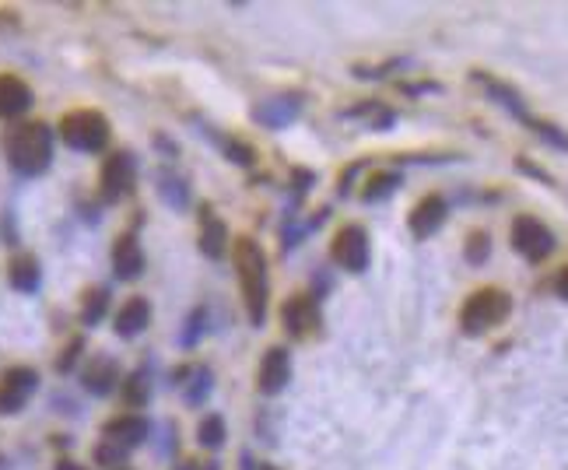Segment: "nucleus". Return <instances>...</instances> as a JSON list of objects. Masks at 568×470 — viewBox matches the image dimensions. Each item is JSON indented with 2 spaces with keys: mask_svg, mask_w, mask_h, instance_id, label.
Returning <instances> with one entry per match:
<instances>
[{
  "mask_svg": "<svg viewBox=\"0 0 568 470\" xmlns=\"http://www.w3.org/2000/svg\"><path fill=\"white\" fill-rule=\"evenodd\" d=\"M235 271H239V288H242L249 323L264 327V320H267V257L257 239L235 243Z\"/></svg>",
  "mask_w": 568,
  "mask_h": 470,
  "instance_id": "nucleus-1",
  "label": "nucleus"
},
{
  "mask_svg": "<svg viewBox=\"0 0 568 470\" xmlns=\"http://www.w3.org/2000/svg\"><path fill=\"white\" fill-rule=\"evenodd\" d=\"M4 151H7V162H11L21 176H39V173L50 169L53 134H50L46 123H25V127H18V130L7 134Z\"/></svg>",
  "mask_w": 568,
  "mask_h": 470,
  "instance_id": "nucleus-2",
  "label": "nucleus"
},
{
  "mask_svg": "<svg viewBox=\"0 0 568 470\" xmlns=\"http://www.w3.org/2000/svg\"><path fill=\"white\" fill-rule=\"evenodd\" d=\"M509 309H512V302H509V295L505 291H498V288H480V291H473L471 298H467V305H464V312H460V327H464V334H484V330H491L495 323H502L505 316H509Z\"/></svg>",
  "mask_w": 568,
  "mask_h": 470,
  "instance_id": "nucleus-3",
  "label": "nucleus"
},
{
  "mask_svg": "<svg viewBox=\"0 0 568 470\" xmlns=\"http://www.w3.org/2000/svg\"><path fill=\"white\" fill-rule=\"evenodd\" d=\"M60 134H64V144L74 151H102L109 144V123L102 112H92V109L67 112L60 123Z\"/></svg>",
  "mask_w": 568,
  "mask_h": 470,
  "instance_id": "nucleus-4",
  "label": "nucleus"
},
{
  "mask_svg": "<svg viewBox=\"0 0 568 470\" xmlns=\"http://www.w3.org/2000/svg\"><path fill=\"white\" fill-rule=\"evenodd\" d=\"M512 246H516L519 257L541 264V260H548L555 253V232L544 221H537L530 214H519L512 221Z\"/></svg>",
  "mask_w": 568,
  "mask_h": 470,
  "instance_id": "nucleus-5",
  "label": "nucleus"
},
{
  "mask_svg": "<svg viewBox=\"0 0 568 470\" xmlns=\"http://www.w3.org/2000/svg\"><path fill=\"white\" fill-rule=\"evenodd\" d=\"M334 264L351 271V274H362L369 271V260H372V250H369V235L362 225H344L334 239V250H330Z\"/></svg>",
  "mask_w": 568,
  "mask_h": 470,
  "instance_id": "nucleus-6",
  "label": "nucleus"
},
{
  "mask_svg": "<svg viewBox=\"0 0 568 470\" xmlns=\"http://www.w3.org/2000/svg\"><path fill=\"white\" fill-rule=\"evenodd\" d=\"M134 180H137V162H134V155H127V151L109 155L105 166H102V200L112 204V200L127 196V193L134 189Z\"/></svg>",
  "mask_w": 568,
  "mask_h": 470,
  "instance_id": "nucleus-7",
  "label": "nucleus"
},
{
  "mask_svg": "<svg viewBox=\"0 0 568 470\" xmlns=\"http://www.w3.org/2000/svg\"><path fill=\"white\" fill-rule=\"evenodd\" d=\"M281 320L291 337H309V334H316V327H319V305H316L312 295H295V298L284 302Z\"/></svg>",
  "mask_w": 568,
  "mask_h": 470,
  "instance_id": "nucleus-8",
  "label": "nucleus"
},
{
  "mask_svg": "<svg viewBox=\"0 0 568 470\" xmlns=\"http://www.w3.org/2000/svg\"><path fill=\"white\" fill-rule=\"evenodd\" d=\"M442 221H446V200L442 196H425L414 211H411V232H414V239H428V235H435L439 228H442Z\"/></svg>",
  "mask_w": 568,
  "mask_h": 470,
  "instance_id": "nucleus-9",
  "label": "nucleus"
},
{
  "mask_svg": "<svg viewBox=\"0 0 568 470\" xmlns=\"http://www.w3.org/2000/svg\"><path fill=\"white\" fill-rule=\"evenodd\" d=\"M112 271H116L119 281L141 278V271H144V253H141V243H137L134 235L116 239V246H112Z\"/></svg>",
  "mask_w": 568,
  "mask_h": 470,
  "instance_id": "nucleus-10",
  "label": "nucleus"
},
{
  "mask_svg": "<svg viewBox=\"0 0 568 470\" xmlns=\"http://www.w3.org/2000/svg\"><path fill=\"white\" fill-rule=\"evenodd\" d=\"M288 379H291V355L284 348H271L264 355V366H260V389L267 397H274L288 386Z\"/></svg>",
  "mask_w": 568,
  "mask_h": 470,
  "instance_id": "nucleus-11",
  "label": "nucleus"
},
{
  "mask_svg": "<svg viewBox=\"0 0 568 470\" xmlns=\"http://www.w3.org/2000/svg\"><path fill=\"white\" fill-rule=\"evenodd\" d=\"M298 109H302V102H298L295 95H281V98H267V102H260V105L253 109V119H257L260 127L281 130V127H288V123L298 116Z\"/></svg>",
  "mask_w": 568,
  "mask_h": 470,
  "instance_id": "nucleus-12",
  "label": "nucleus"
},
{
  "mask_svg": "<svg viewBox=\"0 0 568 470\" xmlns=\"http://www.w3.org/2000/svg\"><path fill=\"white\" fill-rule=\"evenodd\" d=\"M28 105H32V89L14 74H0V116L14 119L28 112Z\"/></svg>",
  "mask_w": 568,
  "mask_h": 470,
  "instance_id": "nucleus-13",
  "label": "nucleus"
},
{
  "mask_svg": "<svg viewBox=\"0 0 568 470\" xmlns=\"http://www.w3.org/2000/svg\"><path fill=\"white\" fill-rule=\"evenodd\" d=\"M200 250L211 257V260H221L225 250H228V228L218 214H211V207L200 211Z\"/></svg>",
  "mask_w": 568,
  "mask_h": 470,
  "instance_id": "nucleus-14",
  "label": "nucleus"
},
{
  "mask_svg": "<svg viewBox=\"0 0 568 470\" xmlns=\"http://www.w3.org/2000/svg\"><path fill=\"white\" fill-rule=\"evenodd\" d=\"M105 439L119 443L123 450H134V446H141V443L148 439V421H144L141 414H123V418H112V421L105 425Z\"/></svg>",
  "mask_w": 568,
  "mask_h": 470,
  "instance_id": "nucleus-15",
  "label": "nucleus"
},
{
  "mask_svg": "<svg viewBox=\"0 0 568 470\" xmlns=\"http://www.w3.org/2000/svg\"><path fill=\"white\" fill-rule=\"evenodd\" d=\"M151 323V305H148V298H130L119 312H116V334L119 337H137L144 327Z\"/></svg>",
  "mask_w": 568,
  "mask_h": 470,
  "instance_id": "nucleus-16",
  "label": "nucleus"
},
{
  "mask_svg": "<svg viewBox=\"0 0 568 470\" xmlns=\"http://www.w3.org/2000/svg\"><path fill=\"white\" fill-rule=\"evenodd\" d=\"M85 389L95 393V397H105L116 382H119V369H116V362L112 358H95L92 366L85 369Z\"/></svg>",
  "mask_w": 568,
  "mask_h": 470,
  "instance_id": "nucleus-17",
  "label": "nucleus"
},
{
  "mask_svg": "<svg viewBox=\"0 0 568 470\" xmlns=\"http://www.w3.org/2000/svg\"><path fill=\"white\" fill-rule=\"evenodd\" d=\"M477 81H480V85L487 89V95H491V98H495L498 105H505V109H509V112H512L516 119H523V123L530 119V112H526V105H523V98H519V95L512 92L509 85H502V81H491L487 74H477Z\"/></svg>",
  "mask_w": 568,
  "mask_h": 470,
  "instance_id": "nucleus-18",
  "label": "nucleus"
},
{
  "mask_svg": "<svg viewBox=\"0 0 568 470\" xmlns=\"http://www.w3.org/2000/svg\"><path fill=\"white\" fill-rule=\"evenodd\" d=\"M11 288H18V291H35L39 288V260L35 257H18L14 264H11Z\"/></svg>",
  "mask_w": 568,
  "mask_h": 470,
  "instance_id": "nucleus-19",
  "label": "nucleus"
},
{
  "mask_svg": "<svg viewBox=\"0 0 568 470\" xmlns=\"http://www.w3.org/2000/svg\"><path fill=\"white\" fill-rule=\"evenodd\" d=\"M225 418H218V414H207L203 421H200V428H196V439H200V446L203 450H221L225 446Z\"/></svg>",
  "mask_w": 568,
  "mask_h": 470,
  "instance_id": "nucleus-20",
  "label": "nucleus"
},
{
  "mask_svg": "<svg viewBox=\"0 0 568 470\" xmlns=\"http://www.w3.org/2000/svg\"><path fill=\"white\" fill-rule=\"evenodd\" d=\"M158 193H162V200L169 204V207H176V211H183L189 200V189L183 180H176V176H158Z\"/></svg>",
  "mask_w": 568,
  "mask_h": 470,
  "instance_id": "nucleus-21",
  "label": "nucleus"
},
{
  "mask_svg": "<svg viewBox=\"0 0 568 470\" xmlns=\"http://www.w3.org/2000/svg\"><path fill=\"white\" fill-rule=\"evenodd\" d=\"M4 386L14 389V393H21V397H28V393L39 386V373H35V369H25V366L7 369V373H4Z\"/></svg>",
  "mask_w": 568,
  "mask_h": 470,
  "instance_id": "nucleus-22",
  "label": "nucleus"
},
{
  "mask_svg": "<svg viewBox=\"0 0 568 470\" xmlns=\"http://www.w3.org/2000/svg\"><path fill=\"white\" fill-rule=\"evenodd\" d=\"M123 397H127V404H130V407H144V404H148V397H151V379H148V373H134V376L127 379Z\"/></svg>",
  "mask_w": 568,
  "mask_h": 470,
  "instance_id": "nucleus-23",
  "label": "nucleus"
},
{
  "mask_svg": "<svg viewBox=\"0 0 568 470\" xmlns=\"http://www.w3.org/2000/svg\"><path fill=\"white\" fill-rule=\"evenodd\" d=\"M105 309H109V291L105 288H95L85 295V309H81V323H98L102 316H105Z\"/></svg>",
  "mask_w": 568,
  "mask_h": 470,
  "instance_id": "nucleus-24",
  "label": "nucleus"
},
{
  "mask_svg": "<svg viewBox=\"0 0 568 470\" xmlns=\"http://www.w3.org/2000/svg\"><path fill=\"white\" fill-rule=\"evenodd\" d=\"M396 187H400V173H382V176H376L369 187L362 189V200H365V204H376L382 196H389Z\"/></svg>",
  "mask_w": 568,
  "mask_h": 470,
  "instance_id": "nucleus-25",
  "label": "nucleus"
},
{
  "mask_svg": "<svg viewBox=\"0 0 568 470\" xmlns=\"http://www.w3.org/2000/svg\"><path fill=\"white\" fill-rule=\"evenodd\" d=\"M211 386H214V376H211L207 366L193 369V382L187 386V404H203V397L211 393Z\"/></svg>",
  "mask_w": 568,
  "mask_h": 470,
  "instance_id": "nucleus-26",
  "label": "nucleus"
},
{
  "mask_svg": "<svg viewBox=\"0 0 568 470\" xmlns=\"http://www.w3.org/2000/svg\"><path fill=\"white\" fill-rule=\"evenodd\" d=\"M127 453H130V450H123V446H119V443H112V439H102V443L95 446V460H98L102 467H119Z\"/></svg>",
  "mask_w": 568,
  "mask_h": 470,
  "instance_id": "nucleus-27",
  "label": "nucleus"
},
{
  "mask_svg": "<svg viewBox=\"0 0 568 470\" xmlns=\"http://www.w3.org/2000/svg\"><path fill=\"white\" fill-rule=\"evenodd\" d=\"M526 127H533L548 144H555V148H562V151H568V134L562 130V127H555V123H541V119H526Z\"/></svg>",
  "mask_w": 568,
  "mask_h": 470,
  "instance_id": "nucleus-28",
  "label": "nucleus"
},
{
  "mask_svg": "<svg viewBox=\"0 0 568 470\" xmlns=\"http://www.w3.org/2000/svg\"><path fill=\"white\" fill-rule=\"evenodd\" d=\"M487 253H491L487 232H473L471 239H467V260H471V264H484V260H487Z\"/></svg>",
  "mask_w": 568,
  "mask_h": 470,
  "instance_id": "nucleus-29",
  "label": "nucleus"
},
{
  "mask_svg": "<svg viewBox=\"0 0 568 470\" xmlns=\"http://www.w3.org/2000/svg\"><path fill=\"white\" fill-rule=\"evenodd\" d=\"M203 320H207V312L203 309H193L187 320V330H183V344H196L200 341V334H203Z\"/></svg>",
  "mask_w": 568,
  "mask_h": 470,
  "instance_id": "nucleus-30",
  "label": "nucleus"
},
{
  "mask_svg": "<svg viewBox=\"0 0 568 470\" xmlns=\"http://www.w3.org/2000/svg\"><path fill=\"white\" fill-rule=\"evenodd\" d=\"M225 155H228L235 166H253V162H257V158H253V148L242 144V141H228V144H225Z\"/></svg>",
  "mask_w": 568,
  "mask_h": 470,
  "instance_id": "nucleus-31",
  "label": "nucleus"
},
{
  "mask_svg": "<svg viewBox=\"0 0 568 470\" xmlns=\"http://www.w3.org/2000/svg\"><path fill=\"white\" fill-rule=\"evenodd\" d=\"M21 407H25V397L7 389V386H0V414H18Z\"/></svg>",
  "mask_w": 568,
  "mask_h": 470,
  "instance_id": "nucleus-32",
  "label": "nucleus"
},
{
  "mask_svg": "<svg viewBox=\"0 0 568 470\" xmlns=\"http://www.w3.org/2000/svg\"><path fill=\"white\" fill-rule=\"evenodd\" d=\"M78 351H81V341H74V344L64 351V358L57 362V369H60V373H71V369H74V362H78Z\"/></svg>",
  "mask_w": 568,
  "mask_h": 470,
  "instance_id": "nucleus-33",
  "label": "nucleus"
},
{
  "mask_svg": "<svg viewBox=\"0 0 568 470\" xmlns=\"http://www.w3.org/2000/svg\"><path fill=\"white\" fill-rule=\"evenodd\" d=\"M555 288H558V295H562V298H568V267L555 278Z\"/></svg>",
  "mask_w": 568,
  "mask_h": 470,
  "instance_id": "nucleus-34",
  "label": "nucleus"
},
{
  "mask_svg": "<svg viewBox=\"0 0 568 470\" xmlns=\"http://www.w3.org/2000/svg\"><path fill=\"white\" fill-rule=\"evenodd\" d=\"M57 470H85V467H81V464H74V460H60Z\"/></svg>",
  "mask_w": 568,
  "mask_h": 470,
  "instance_id": "nucleus-35",
  "label": "nucleus"
},
{
  "mask_svg": "<svg viewBox=\"0 0 568 470\" xmlns=\"http://www.w3.org/2000/svg\"><path fill=\"white\" fill-rule=\"evenodd\" d=\"M180 470H218V467H214V464H187V467Z\"/></svg>",
  "mask_w": 568,
  "mask_h": 470,
  "instance_id": "nucleus-36",
  "label": "nucleus"
},
{
  "mask_svg": "<svg viewBox=\"0 0 568 470\" xmlns=\"http://www.w3.org/2000/svg\"><path fill=\"white\" fill-rule=\"evenodd\" d=\"M264 470H278V467H264Z\"/></svg>",
  "mask_w": 568,
  "mask_h": 470,
  "instance_id": "nucleus-37",
  "label": "nucleus"
}]
</instances>
